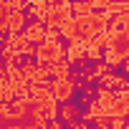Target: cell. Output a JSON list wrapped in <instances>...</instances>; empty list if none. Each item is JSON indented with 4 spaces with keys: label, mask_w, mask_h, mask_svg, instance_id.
<instances>
[{
    "label": "cell",
    "mask_w": 129,
    "mask_h": 129,
    "mask_svg": "<svg viewBox=\"0 0 129 129\" xmlns=\"http://www.w3.org/2000/svg\"><path fill=\"white\" fill-rule=\"evenodd\" d=\"M124 58H129V28L114 30L106 41V61L109 63H121Z\"/></svg>",
    "instance_id": "7a4b0ae2"
},
{
    "label": "cell",
    "mask_w": 129,
    "mask_h": 129,
    "mask_svg": "<svg viewBox=\"0 0 129 129\" xmlns=\"http://www.w3.org/2000/svg\"><path fill=\"white\" fill-rule=\"evenodd\" d=\"M104 15H81V18H74L71 23L63 25V33H66L74 43H86L94 38V33H99L104 28Z\"/></svg>",
    "instance_id": "6da1fadb"
},
{
    "label": "cell",
    "mask_w": 129,
    "mask_h": 129,
    "mask_svg": "<svg viewBox=\"0 0 129 129\" xmlns=\"http://www.w3.org/2000/svg\"><path fill=\"white\" fill-rule=\"evenodd\" d=\"M61 56V46L56 43V38H46V43L38 48V58L43 63H56Z\"/></svg>",
    "instance_id": "277c9868"
},
{
    "label": "cell",
    "mask_w": 129,
    "mask_h": 129,
    "mask_svg": "<svg viewBox=\"0 0 129 129\" xmlns=\"http://www.w3.org/2000/svg\"><path fill=\"white\" fill-rule=\"evenodd\" d=\"M71 89H74V86H71L66 79H61V81H58V86H56V99H61V101H63V99L71 94Z\"/></svg>",
    "instance_id": "5b68a950"
},
{
    "label": "cell",
    "mask_w": 129,
    "mask_h": 129,
    "mask_svg": "<svg viewBox=\"0 0 129 129\" xmlns=\"http://www.w3.org/2000/svg\"><path fill=\"white\" fill-rule=\"evenodd\" d=\"M96 111H101V114H126L129 111V94H121V96H109V94H104L101 96V101H99V109Z\"/></svg>",
    "instance_id": "3957f363"
}]
</instances>
